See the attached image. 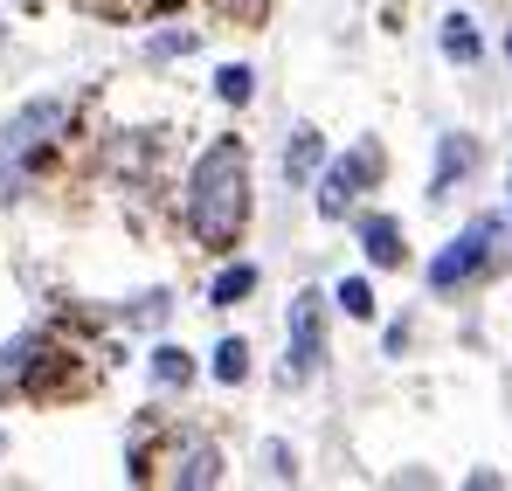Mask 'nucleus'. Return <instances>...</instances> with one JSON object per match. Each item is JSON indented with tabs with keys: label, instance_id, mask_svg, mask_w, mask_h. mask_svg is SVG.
I'll return each mask as SVG.
<instances>
[{
	"label": "nucleus",
	"instance_id": "f257e3e1",
	"mask_svg": "<svg viewBox=\"0 0 512 491\" xmlns=\"http://www.w3.org/2000/svg\"><path fill=\"white\" fill-rule=\"evenodd\" d=\"M243 222H250V153L243 139H215L187 180V229L208 249H236Z\"/></svg>",
	"mask_w": 512,
	"mask_h": 491
},
{
	"label": "nucleus",
	"instance_id": "f03ea898",
	"mask_svg": "<svg viewBox=\"0 0 512 491\" xmlns=\"http://www.w3.org/2000/svg\"><path fill=\"white\" fill-rule=\"evenodd\" d=\"M63 118H70V104H63V97H28V104L0 125V201H14V187H21V160H28V153L63 125Z\"/></svg>",
	"mask_w": 512,
	"mask_h": 491
},
{
	"label": "nucleus",
	"instance_id": "7ed1b4c3",
	"mask_svg": "<svg viewBox=\"0 0 512 491\" xmlns=\"http://www.w3.org/2000/svg\"><path fill=\"white\" fill-rule=\"evenodd\" d=\"M326 360V298L319 291H298L291 298V339H284V388L312 381Z\"/></svg>",
	"mask_w": 512,
	"mask_h": 491
},
{
	"label": "nucleus",
	"instance_id": "20e7f679",
	"mask_svg": "<svg viewBox=\"0 0 512 491\" xmlns=\"http://www.w3.org/2000/svg\"><path fill=\"white\" fill-rule=\"evenodd\" d=\"M374 180H381V146H374V139H360L346 160L326 166V180H319V215H326V222H340L346 208L360 201V187H374Z\"/></svg>",
	"mask_w": 512,
	"mask_h": 491
},
{
	"label": "nucleus",
	"instance_id": "39448f33",
	"mask_svg": "<svg viewBox=\"0 0 512 491\" xmlns=\"http://www.w3.org/2000/svg\"><path fill=\"white\" fill-rule=\"evenodd\" d=\"M492 236H499L492 222H478V229H464L457 243L443 249L436 263H429V291H457L464 277H478V270H485V256H492Z\"/></svg>",
	"mask_w": 512,
	"mask_h": 491
},
{
	"label": "nucleus",
	"instance_id": "423d86ee",
	"mask_svg": "<svg viewBox=\"0 0 512 491\" xmlns=\"http://www.w3.org/2000/svg\"><path fill=\"white\" fill-rule=\"evenodd\" d=\"M173 485H187V491H201V485H215L222 478V450L208 443V436H187L180 450H173V471H167Z\"/></svg>",
	"mask_w": 512,
	"mask_h": 491
},
{
	"label": "nucleus",
	"instance_id": "0eeeda50",
	"mask_svg": "<svg viewBox=\"0 0 512 491\" xmlns=\"http://www.w3.org/2000/svg\"><path fill=\"white\" fill-rule=\"evenodd\" d=\"M471 160H478V153H471V139H464V132H450V139L436 146V180H429V194H450V180H464Z\"/></svg>",
	"mask_w": 512,
	"mask_h": 491
},
{
	"label": "nucleus",
	"instance_id": "6e6552de",
	"mask_svg": "<svg viewBox=\"0 0 512 491\" xmlns=\"http://www.w3.org/2000/svg\"><path fill=\"white\" fill-rule=\"evenodd\" d=\"M319 160H326L319 132H312V125H298V132H291V146H284V180H312Z\"/></svg>",
	"mask_w": 512,
	"mask_h": 491
},
{
	"label": "nucleus",
	"instance_id": "1a4fd4ad",
	"mask_svg": "<svg viewBox=\"0 0 512 491\" xmlns=\"http://www.w3.org/2000/svg\"><path fill=\"white\" fill-rule=\"evenodd\" d=\"M360 243H367V263H381V270H395V263H402V229H395L388 215H367Z\"/></svg>",
	"mask_w": 512,
	"mask_h": 491
},
{
	"label": "nucleus",
	"instance_id": "9d476101",
	"mask_svg": "<svg viewBox=\"0 0 512 491\" xmlns=\"http://www.w3.org/2000/svg\"><path fill=\"white\" fill-rule=\"evenodd\" d=\"M443 56L450 63H478V28L464 14H443Z\"/></svg>",
	"mask_w": 512,
	"mask_h": 491
},
{
	"label": "nucleus",
	"instance_id": "9b49d317",
	"mask_svg": "<svg viewBox=\"0 0 512 491\" xmlns=\"http://www.w3.org/2000/svg\"><path fill=\"white\" fill-rule=\"evenodd\" d=\"M250 291H256V270H250V263H229V270L215 277L208 298H215V305H236V298H250Z\"/></svg>",
	"mask_w": 512,
	"mask_h": 491
},
{
	"label": "nucleus",
	"instance_id": "f8f14e48",
	"mask_svg": "<svg viewBox=\"0 0 512 491\" xmlns=\"http://www.w3.org/2000/svg\"><path fill=\"white\" fill-rule=\"evenodd\" d=\"M187 374H194V360H187L180 346H160V353H153V381H160V388H187Z\"/></svg>",
	"mask_w": 512,
	"mask_h": 491
},
{
	"label": "nucleus",
	"instance_id": "ddd939ff",
	"mask_svg": "<svg viewBox=\"0 0 512 491\" xmlns=\"http://www.w3.org/2000/svg\"><path fill=\"white\" fill-rule=\"evenodd\" d=\"M243 374H250V346H243V339H222V346H215V381L236 388Z\"/></svg>",
	"mask_w": 512,
	"mask_h": 491
},
{
	"label": "nucleus",
	"instance_id": "4468645a",
	"mask_svg": "<svg viewBox=\"0 0 512 491\" xmlns=\"http://www.w3.org/2000/svg\"><path fill=\"white\" fill-rule=\"evenodd\" d=\"M340 305H346V319H374V291H367V277H346Z\"/></svg>",
	"mask_w": 512,
	"mask_h": 491
},
{
	"label": "nucleus",
	"instance_id": "2eb2a0df",
	"mask_svg": "<svg viewBox=\"0 0 512 491\" xmlns=\"http://www.w3.org/2000/svg\"><path fill=\"white\" fill-rule=\"evenodd\" d=\"M215 90H222V97H229V104H250L256 77H250V70H243V63H229V70H222V77H215Z\"/></svg>",
	"mask_w": 512,
	"mask_h": 491
},
{
	"label": "nucleus",
	"instance_id": "dca6fc26",
	"mask_svg": "<svg viewBox=\"0 0 512 491\" xmlns=\"http://www.w3.org/2000/svg\"><path fill=\"white\" fill-rule=\"evenodd\" d=\"M263 457H270V478H298V471H291V457H284V443H270Z\"/></svg>",
	"mask_w": 512,
	"mask_h": 491
},
{
	"label": "nucleus",
	"instance_id": "f3484780",
	"mask_svg": "<svg viewBox=\"0 0 512 491\" xmlns=\"http://www.w3.org/2000/svg\"><path fill=\"white\" fill-rule=\"evenodd\" d=\"M506 63H512V28H506Z\"/></svg>",
	"mask_w": 512,
	"mask_h": 491
},
{
	"label": "nucleus",
	"instance_id": "a211bd4d",
	"mask_svg": "<svg viewBox=\"0 0 512 491\" xmlns=\"http://www.w3.org/2000/svg\"><path fill=\"white\" fill-rule=\"evenodd\" d=\"M506 194H512V173H506Z\"/></svg>",
	"mask_w": 512,
	"mask_h": 491
},
{
	"label": "nucleus",
	"instance_id": "6ab92c4d",
	"mask_svg": "<svg viewBox=\"0 0 512 491\" xmlns=\"http://www.w3.org/2000/svg\"><path fill=\"white\" fill-rule=\"evenodd\" d=\"M243 7H250V0H243Z\"/></svg>",
	"mask_w": 512,
	"mask_h": 491
}]
</instances>
